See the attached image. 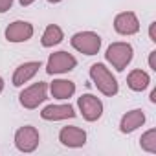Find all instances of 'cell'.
<instances>
[{"mask_svg": "<svg viewBox=\"0 0 156 156\" xmlns=\"http://www.w3.org/2000/svg\"><path fill=\"white\" fill-rule=\"evenodd\" d=\"M50 4H59V2H62V0H48Z\"/></svg>", "mask_w": 156, "mask_h": 156, "instance_id": "obj_24", "label": "cell"}, {"mask_svg": "<svg viewBox=\"0 0 156 156\" xmlns=\"http://www.w3.org/2000/svg\"><path fill=\"white\" fill-rule=\"evenodd\" d=\"M143 123H145V114H143V110H141V108H134V110L127 112V114L121 118V121H119V130H121L123 134H130V132H134L136 129H140Z\"/></svg>", "mask_w": 156, "mask_h": 156, "instance_id": "obj_13", "label": "cell"}, {"mask_svg": "<svg viewBox=\"0 0 156 156\" xmlns=\"http://www.w3.org/2000/svg\"><path fill=\"white\" fill-rule=\"evenodd\" d=\"M50 92L55 99H70L75 94V83L68 79H53L50 85Z\"/></svg>", "mask_w": 156, "mask_h": 156, "instance_id": "obj_14", "label": "cell"}, {"mask_svg": "<svg viewBox=\"0 0 156 156\" xmlns=\"http://www.w3.org/2000/svg\"><path fill=\"white\" fill-rule=\"evenodd\" d=\"M2 90H4V79L0 77V94H2Z\"/></svg>", "mask_w": 156, "mask_h": 156, "instance_id": "obj_23", "label": "cell"}, {"mask_svg": "<svg viewBox=\"0 0 156 156\" xmlns=\"http://www.w3.org/2000/svg\"><path fill=\"white\" fill-rule=\"evenodd\" d=\"M114 30L119 35H134L140 31V20L136 17V13L132 11H123L119 15H116L114 19Z\"/></svg>", "mask_w": 156, "mask_h": 156, "instance_id": "obj_8", "label": "cell"}, {"mask_svg": "<svg viewBox=\"0 0 156 156\" xmlns=\"http://www.w3.org/2000/svg\"><path fill=\"white\" fill-rule=\"evenodd\" d=\"M33 2H35V0H20V6H24V8H26V6H31Z\"/></svg>", "mask_w": 156, "mask_h": 156, "instance_id": "obj_21", "label": "cell"}, {"mask_svg": "<svg viewBox=\"0 0 156 156\" xmlns=\"http://www.w3.org/2000/svg\"><path fill=\"white\" fill-rule=\"evenodd\" d=\"M77 66V59L68 53V51H55L48 57V62H46V72L50 75H55V73H66V72H72L73 68Z\"/></svg>", "mask_w": 156, "mask_h": 156, "instance_id": "obj_5", "label": "cell"}, {"mask_svg": "<svg viewBox=\"0 0 156 156\" xmlns=\"http://www.w3.org/2000/svg\"><path fill=\"white\" fill-rule=\"evenodd\" d=\"M39 68H42L41 61H30V62L20 64L15 70V73H13V87H22L24 83H28L30 79H33L35 73L39 72Z\"/></svg>", "mask_w": 156, "mask_h": 156, "instance_id": "obj_12", "label": "cell"}, {"mask_svg": "<svg viewBox=\"0 0 156 156\" xmlns=\"http://www.w3.org/2000/svg\"><path fill=\"white\" fill-rule=\"evenodd\" d=\"M41 118L46 121H61V119H70L75 118V110L72 105H48L42 108Z\"/></svg>", "mask_w": 156, "mask_h": 156, "instance_id": "obj_11", "label": "cell"}, {"mask_svg": "<svg viewBox=\"0 0 156 156\" xmlns=\"http://www.w3.org/2000/svg\"><path fill=\"white\" fill-rule=\"evenodd\" d=\"M72 46L85 55H96L101 50V37L94 31H79L70 39Z\"/></svg>", "mask_w": 156, "mask_h": 156, "instance_id": "obj_3", "label": "cell"}, {"mask_svg": "<svg viewBox=\"0 0 156 156\" xmlns=\"http://www.w3.org/2000/svg\"><path fill=\"white\" fill-rule=\"evenodd\" d=\"M90 79L94 81L96 88L103 94V96H116L119 90V85L116 81V77L112 75V72L103 64V62H96L90 66Z\"/></svg>", "mask_w": 156, "mask_h": 156, "instance_id": "obj_1", "label": "cell"}, {"mask_svg": "<svg viewBox=\"0 0 156 156\" xmlns=\"http://www.w3.org/2000/svg\"><path fill=\"white\" fill-rule=\"evenodd\" d=\"M33 37V26L26 20H15L6 28V39L9 42H26Z\"/></svg>", "mask_w": 156, "mask_h": 156, "instance_id": "obj_9", "label": "cell"}, {"mask_svg": "<svg viewBox=\"0 0 156 156\" xmlns=\"http://www.w3.org/2000/svg\"><path fill=\"white\" fill-rule=\"evenodd\" d=\"M154 28H156V22H151V26H149V37H151V41H152V42H156V35H154Z\"/></svg>", "mask_w": 156, "mask_h": 156, "instance_id": "obj_20", "label": "cell"}, {"mask_svg": "<svg viewBox=\"0 0 156 156\" xmlns=\"http://www.w3.org/2000/svg\"><path fill=\"white\" fill-rule=\"evenodd\" d=\"M151 103H156V90L151 92Z\"/></svg>", "mask_w": 156, "mask_h": 156, "instance_id": "obj_22", "label": "cell"}, {"mask_svg": "<svg viewBox=\"0 0 156 156\" xmlns=\"http://www.w3.org/2000/svg\"><path fill=\"white\" fill-rule=\"evenodd\" d=\"M62 39H64L62 30H61L57 24H50V26L44 30L41 42H42L44 48H53V46H57L59 42H62Z\"/></svg>", "mask_w": 156, "mask_h": 156, "instance_id": "obj_16", "label": "cell"}, {"mask_svg": "<svg viewBox=\"0 0 156 156\" xmlns=\"http://www.w3.org/2000/svg\"><path fill=\"white\" fill-rule=\"evenodd\" d=\"M149 66H151V70L156 72V50H152L149 53Z\"/></svg>", "mask_w": 156, "mask_h": 156, "instance_id": "obj_19", "label": "cell"}, {"mask_svg": "<svg viewBox=\"0 0 156 156\" xmlns=\"http://www.w3.org/2000/svg\"><path fill=\"white\" fill-rule=\"evenodd\" d=\"M149 83H151V77L143 70H132L129 73V77H127V85L134 92H143L149 87Z\"/></svg>", "mask_w": 156, "mask_h": 156, "instance_id": "obj_15", "label": "cell"}, {"mask_svg": "<svg viewBox=\"0 0 156 156\" xmlns=\"http://www.w3.org/2000/svg\"><path fill=\"white\" fill-rule=\"evenodd\" d=\"M132 57H134V50L129 42H112L105 53L107 62H110L112 68H116L118 72H123L130 64Z\"/></svg>", "mask_w": 156, "mask_h": 156, "instance_id": "obj_2", "label": "cell"}, {"mask_svg": "<svg viewBox=\"0 0 156 156\" xmlns=\"http://www.w3.org/2000/svg\"><path fill=\"white\" fill-rule=\"evenodd\" d=\"M140 145L143 151L147 152H156V129H149L141 138H140Z\"/></svg>", "mask_w": 156, "mask_h": 156, "instance_id": "obj_17", "label": "cell"}, {"mask_svg": "<svg viewBox=\"0 0 156 156\" xmlns=\"http://www.w3.org/2000/svg\"><path fill=\"white\" fill-rule=\"evenodd\" d=\"M59 141L64 145V147H72V149H77V147H83L87 143V132L79 127H62L61 132H59Z\"/></svg>", "mask_w": 156, "mask_h": 156, "instance_id": "obj_10", "label": "cell"}, {"mask_svg": "<svg viewBox=\"0 0 156 156\" xmlns=\"http://www.w3.org/2000/svg\"><path fill=\"white\" fill-rule=\"evenodd\" d=\"M46 99H48V85L42 83V81H39V83H35V85L24 88V90L20 92V96H19L20 105H22L24 108H28V110L37 108V107H39L42 101H46Z\"/></svg>", "mask_w": 156, "mask_h": 156, "instance_id": "obj_4", "label": "cell"}, {"mask_svg": "<svg viewBox=\"0 0 156 156\" xmlns=\"http://www.w3.org/2000/svg\"><path fill=\"white\" fill-rule=\"evenodd\" d=\"M77 107H79V110L87 121H98L103 116V103L99 98H96L92 94H83L77 99Z\"/></svg>", "mask_w": 156, "mask_h": 156, "instance_id": "obj_7", "label": "cell"}, {"mask_svg": "<svg viewBox=\"0 0 156 156\" xmlns=\"http://www.w3.org/2000/svg\"><path fill=\"white\" fill-rule=\"evenodd\" d=\"M41 136L33 125H24L15 132V147L20 152H33L39 147Z\"/></svg>", "mask_w": 156, "mask_h": 156, "instance_id": "obj_6", "label": "cell"}, {"mask_svg": "<svg viewBox=\"0 0 156 156\" xmlns=\"http://www.w3.org/2000/svg\"><path fill=\"white\" fill-rule=\"evenodd\" d=\"M13 6V0H0V13H6Z\"/></svg>", "mask_w": 156, "mask_h": 156, "instance_id": "obj_18", "label": "cell"}]
</instances>
